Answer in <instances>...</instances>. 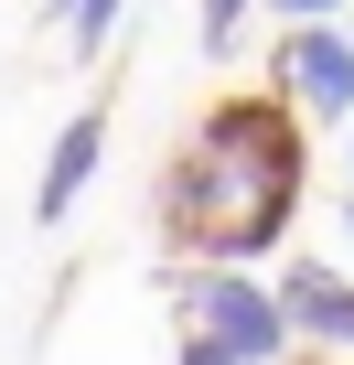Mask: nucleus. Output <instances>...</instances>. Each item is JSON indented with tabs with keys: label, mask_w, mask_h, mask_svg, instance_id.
Here are the masks:
<instances>
[{
	"label": "nucleus",
	"mask_w": 354,
	"mask_h": 365,
	"mask_svg": "<svg viewBox=\"0 0 354 365\" xmlns=\"http://www.w3.org/2000/svg\"><path fill=\"white\" fill-rule=\"evenodd\" d=\"M269 86H279L301 118H354V33H343V22H279Z\"/></svg>",
	"instance_id": "nucleus-3"
},
{
	"label": "nucleus",
	"mask_w": 354,
	"mask_h": 365,
	"mask_svg": "<svg viewBox=\"0 0 354 365\" xmlns=\"http://www.w3.org/2000/svg\"><path fill=\"white\" fill-rule=\"evenodd\" d=\"M97 161H108V108H76V118L54 129V150H43V182H33V215H43V226L76 215V194L97 182Z\"/></svg>",
	"instance_id": "nucleus-4"
},
{
	"label": "nucleus",
	"mask_w": 354,
	"mask_h": 365,
	"mask_svg": "<svg viewBox=\"0 0 354 365\" xmlns=\"http://www.w3.org/2000/svg\"><path fill=\"white\" fill-rule=\"evenodd\" d=\"M172 365H247V354H226L215 333H183V354H172Z\"/></svg>",
	"instance_id": "nucleus-8"
},
{
	"label": "nucleus",
	"mask_w": 354,
	"mask_h": 365,
	"mask_svg": "<svg viewBox=\"0 0 354 365\" xmlns=\"http://www.w3.org/2000/svg\"><path fill=\"white\" fill-rule=\"evenodd\" d=\"M247 11H258V0H204V54H226V43H236V22H247Z\"/></svg>",
	"instance_id": "nucleus-7"
},
{
	"label": "nucleus",
	"mask_w": 354,
	"mask_h": 365,
	"mask_svg": "<svg viewBox=\"0 0 354 365\" xmlns=\"http://www.w3.org/2000/svg\"><path fill=\"white\" fill-rule=\"evenodd\" d=\"M118 11H129V0H43V22L65 33V54H76V65H97V54H108Z\"/></svg>",
	"instance_id": "nucleus-6"
},
{
	"label": "nucleus",
	"mask_w": 354,
	"mask_h": 365,
	"mask_svg": "<svg viewBox=\"0 0 354 365\" xmlns=\"http://www.w3.org/2000/svg\"><path fill=\"white\" fill-rule=\"evenodd\" d=\"M269 11H279V22H333L343 0H269Z\"/></svg>",
	"instance_id": "nucleus-9"
},
{
	"label": "nucleus",
	"mask_w": 354,
	"mask_h": 365,
	"mask_svg": "<svg viewBox=\"0 0 354 365\" xmlns=\"http://www.w3.org/2000/svg\"><path fill=\"white\" fill-rule=\"evenodd\" d=\"M279 301H290L301 344H333V354H354V279H343L333 258H290V269H279Z\"/></svg>",
	"instance_id": "nucleus-5"
},
{
	"label": "nucleus",
	"mask_w": 354,
	"mask_h": 365,
	"mask_svg": "<svg viewBox=\"0 0 354 365\" xmlns=\"http://www.w3.org/2000/svg\"><path fill=\"white\" fill-rule=\"evenodd\" d=\"M172 312H183V333H215V344H226V354H247V365H290V354H301V322H290L279 279L172 269Z\"/></svg>",
	"instance_id": "nucleus-2"
},
{
	"label": "nucleus",
	"mask_w": 354,
	"mask_h": 365,
	"mask_svg": "<svg viewBox=\"0 0 354 365\" xmlns=\"http://www.w3.org/2000/svg\"><path fill=\"white\" fill-rule=\"evenodd\" d=\"M301 194H311V118L279 86H236L172 140L150 215L183 269H247L301 226Z\"/></svg>",
	"instance_id": "nucleus-1"
},
{
	"label": "nucleus",
	"mask_w": 354,
	"mask_h": 365,
	"mask_svg": "<svg viewBox=\"0 0 354 365\" xmlns=\"http://www.w3.org/2000/svg\"><path fill=\"white\" fill-rule=\"evenodd\" d=\"M290 365H311V354H290Z\"/></svg>",
	"instance_id": "nucleus-10"
}]
</instances>
